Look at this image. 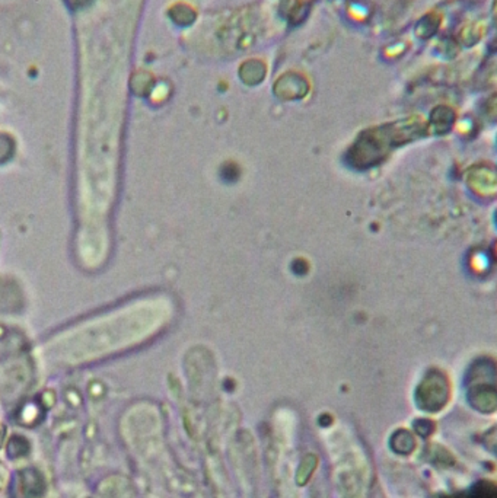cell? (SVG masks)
<instances>
[{
	"label": "cell",
	"instance_id": "cell-5",
	"mask_svg": "<svg viewBox=\"0 0 497 498\" xmlns=\"http://www.w3.org/2000/svg\"><path fill=\"white\" fill-rule=\"evenodd\" d=\"M30 452V443L25 437L22 436H13L11 437L9 443H8V455L12 459H18L28 455Z\"/></svg>",
	"mask_w": 497,
	"mask_h": 498
},
{
	"label": "cell",
	"instance_id": "cell-9",
	"mask_svg": "<svg viewBox=\"0 0 497 498\" xmlns=\"http://www.w3.org/2000/svg\"><path fill=\"white\" fill-rule=\"evenodd\" d=\"M5 425L2 424V422H0V447H2V444H4V440H5Z\"/></svg>",
	"mask_w": 497,
	"mask_h": 498
},
{
	"label": "cell",
	"instance_id": "cell-1",
	"mask_svg": "<svg viewBox=\"0 0 497 498\" xmlns=\"http://www.w3.org/2000/svg\"><path fill=\"white\" fill-rule=\"evenodd\" d=\"M45 484L41 473L35 468H27L16 472L11 485V498H37L44 492Z\"/></svg>",
	"mask_w": 497,
	"mask_h": 498
},
{
	"label": "cell",
	"instance_id": "cell-6",
	"mask_svg": "<svg viewBox=\"0 0 497 498\" xmlns=\"http://www.w3.org/2000/svg\"><path fill=\"white\" fill-rule=\"evenodd\" d=\"M467 498H497L496 488L490 482H479L471 488V491L467 494Z\"/></svg>",
	"mask_w": 497,
	"mask_h": 498
},
{
	"label": "cell",
	"instance_id": "cell-3",
	"mask_svg": "<svg viewBox=\"0 0 497 498\" xmlns=\"http://www.w3.org/2000/svg\"><path fill=\"white\" fill-rule=\"evenodd\" d=\"M391 447L399 455H410L416 447V440L407 430H399L392 436Z\"/></svg>",
	"mask_w": 497,
	"mask_h": 498
},
{
	"label": "cell",
	"instance_id": "cell-2",
	"mask_svg": "<svg viewBox=\"0 0 497 498\" xmlns=\"http://www.w3.org/2000/svg\"><path fill=\"white\" fill-rule=\"evenodd\" d=\"M419 405L426 411L440 410L448 399V385L443 377L432 376L419 388Z\"/></svg>",
	"mask_w": 497,
	"mask_h": 498
},
{
	"label": "cell",
	"instance_id": "cell-7",
	"mask_svg": "<svg viewBox=\"0 0 497 498\" xmlns=\"http://www.w3.org/2000/svg\"><path fill=\"white\" fill-rule=\"evenodd\" d=\"M13 153V143L9 137L0 136V162H5Z\"/></svg>",
	"mask_w": 497,
	"mask_h": 498
},
{
	"label": "cell",
	"instance_id": "cell-8",
	"mask_svg": "<svg viewBox=\"0 0 497 498\" xmlns=\"http://www.w3.org/2000/svg\"><path fill=\"white\" fill-rule=\"evenodd\" d=\"M6 477H8V470H6V468L4 466V463L0 462V490L4 488V485H5V482H6Z\"/></svg>",
	"mask_w": 497,
	"mask_h": 498
},
{
	"label": "cell",
	"instance_id": "cell-4",
	"mask_svg": "<svg viewBox=\"0 0 497 498\" xmlns=\"http://www.w3.org/2000/svg\"><path fill=\"white\" fill-rule=\"evenodd\" d=\"M317 462H318V459L314 455H308L303 458V461L298 469V473H296V480H298L299 485H303L311 480L312 472L317 468Z\"/></svg>",
	"mask_w": 497,
	"mask_h": 498
}]
</instances>
